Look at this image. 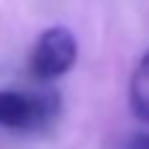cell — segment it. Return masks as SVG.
Wrapping results in <instances>:
<instances>
[{
	"label": "cell",
	"mask_w": 149,
	"mask_h": 149,
	"mask_svg": "<svg viewBox=\"0 0 149 149\" xmlns=\"http://www.w3.org/2000/svg\"><path fill=\"white\" fill-rule=\"evenodd\" d=\"M60 113V97L52 89L16 92L0 89V128L10 131H45Z\"/></svg>",
	"instance_id": "1"
},
{
	"label": "cell",
	"mask_w": 149,
	"mask_h": 149,
	"mask_svg": "<svg viewBox=\"0 0 149 149\" xmlns=\"http://www.w3.org/2000/svg\"><path fill=\"white\" fill-rule=\"evenodd\" d=\"M79 58V42L68 26H50L45 29L29 55V71L37 81L50 84L65 76Z\"/></svg>",
	"instance_id": "2"
},
{
	"label": "cell",
	"mask_w": 149,
	"mask_h": 149,
	"mask_svg": "<svg viewBox=\"0 0 149 149\" xmlns=\"http://www.w3.org/2000/svg\"><path fill=\"white\" fill-rule=\"evenodd\" d=\"M128 102H131V110L136 115V120L149 123V92L141 86V76L134 73L131 84H128Z\"/></svg>",
	"instance_id": "3"
},
{
	"label": "cell",
	"mask_w": 149,
	"mask_h": 149,
	"mask_svg": "<svg viewBox=\"0 0 149 149\" xmlns=\"http://www.w3.org/2000/svg\"><path fill=\"white\" fill-rule=\"evenodd\" d=\"M123 149H149V131L131 136V139L126 141V147H123Z\"/></svg>",
	"instance_id": "4"
},
{
	"label": "cell",
	"mask_w": 149,
	"mask_h": 149,
	"mask_svg": "<svg viewBox=\"0 0 149 149\" xmlns=\"http://www.w3.org/2000/svg\"><path fill=\"white\" fill-rule=\"evenodd\" d=\"M141 79H149V50H147V55L141 58V63H139V71H136Z\"/></svg>",
	"instance_id": "5"
}]
</instances>
